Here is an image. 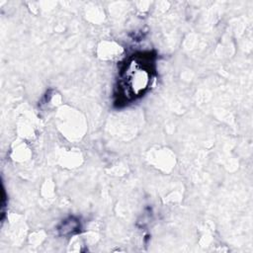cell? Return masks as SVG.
<instances>
[{
    "label": "cell",
    "instance_id": "1",
    "mask_svg": "<svg viewBox=\"0 0 253 253\" xmlns=\"http://www.w3.org/2000/svg\"><path fill=\"white\" fill-rule=\"evenodd\" d=\"M151 63L147 62L142 56L132 58L123 73L122 88L128 99L141 96L150 85L151 80Z\"/></svg>",
    "mask_w": 253,
    "mask_h": 253
}]
</instances>
